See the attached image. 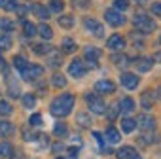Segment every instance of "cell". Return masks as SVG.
I'll return each instance as SVG.
<instances>
[{
    "instance_id": "cell-19",
    "label": "cell",
    "mask_w": 161,
    "mask_h": 159,
    "mask_svg": "<svg viewBox=\"0 0 161 159\" xmlns=\"http://www.w3.org/2000/svg\"><path fill=\"white\" fill-rule=\"evenodd\" d=\"M140 102H142V108H144V110H150V108L153 106V93H152V91H144Z\"/></svg>"
},
{
    "instance_id": "cell-21",
    "label": "cell",
    "mask_w": 161,
    "mask_h": 159,
    "mask_svg": "<svg viewBox=\"0 0 161 159\" xmlns=\"http://www.w3.org/2000/svg\"><path fill=\"white\" fill-rule=\"evenodd\" d=\"M17 0H0V8L6 10V12H15L17 10Z\"/></svg>"
},
{
    "instance_id": "cell-24",
    "label": "cell",
    "mask_w": 161,
    "mask_h": 159,
    "mask_svg": "<svg viewBox=\"0 0 161 159\" xmlns=\"http://www.w3.org/2000/svg\"><path fill=\"white\" fill-rule=\"evenodd\" d=\"M51 51H53V47L47 46V44H36L34 46V53L36 55H49Z\"/></svg>"
},
{
    "instance_id": "cell-33",
    "label": "cell",
    "mask_w": 161,
    "mask_h": 159,
    "mask_svg": "<svg viewBox=\"0 0 161 159\" xmlns=\"http://www.w3.org/2000/svg\"><path fill=\"white\" fill-rule=\"evenodd\" d=\"M21 101H23V106H25V108H34V106H36V99H34V95H31V93H29V95H23Z\"/></svg>"
},
{
    "instance_id": "cell-41",
    "label": "cell",
    "mask_w": 161,
    "mask_h": 159,
    "mask_svg": "<svg viewBox=\"0 0 161 159\" xmlns=\"http://www.w3.org/2000/svg\"><path fill=\"white\" fill-rule=\"evenodd\" d=\"M27 12H29V6H17V10H15V14H17L19 17H23Z\"/></svg>"
},
{
    "instance_id": "cell-36",
    "label": "cell",
    "mask_w": 161,
    "mask_h": 159,
    "mask_svg": "<svg viewBox=\"0 0 161 159\" xmlns=\"http://www.w3.org/2000/svg\"><path fill=\"white\" fill-rule=\"evenodd\" d=\"M0 114H2V116H10V114H12V106H10V102L0 101Z\"/></svg>"
},
{
    "instance_id": "cell-18",
    "label": "cell",
    "mask_w": 161,
    "mask_h": 159,
    "mask_svg": "<svg viewBox=\"0 0 161 159\" xmlns=\"http://www.w3.org/2000/svg\"><path fill=\"white\" fill-rule=\"evenodd\" d=\"M36 34H40L44 40H51V38H53V30H51V27L46 25V23H42L40 27H36Z\"/></svg>"
},
{
    "instance_id": "cell-2",
    "label": "cell",
    "mask_w": 161,
    "mask_h": 159,
    "mask_svg": "<svg viewBox=\"0 0 161 159\" xmlns=\"http://www.w3.org/2000/svg\"><path fill=\"white\" fill-rule=\"evenodd\" d=\"M133 25H135V29H136V30H140V32H144V34H148V32H152V30H155V29H157L155 21H153L152 17L144 15V14L135 15V17H133Z\"/></svg>"
},
{
    "instance_id": "cell-31",
    "label": "cell",
    "mask_w": 161,
    "mask_h": 159,
    "mask_svg": "<svg viewBox=\"0 0 161 159\" xmlns=\"http://www.w3.org/2000/svg\"><path fill=\"white\" fill-rule=\"evenodd\" d=\"M53 133H55V136L63 138V136H66L68 129H66V125H64V123H55V127H53Z\"/></svg>"
},
{
    "instance_id": "cell-38",
    "label": "cell",
    "mask_w": 161,
    "mask_h": 159,
    "mask_svg": "<svg viewBox=\"0 0 161 159\" xmlns=\"http://www.w3.org/2000/svg\"><path fill=\"white\" fill-rule=\"evenodd\" d=\"M114 6H116V10L119 12H123V10H127L129 8V0H114Z\"/></svg>"
},
{
    "instance_id": "cell-1",
    "label": "cell",
    "mask_w": 161,
    "mask_h": 159,
    "mask_svg": "<svg viewBox=\"0 0 161 159\" xmlns=\"http://www.w3.org/2000/svg\"><path fill=\"white\" fill-rule=\"evenodd\" d=\"M74 102H76L74 95L64 93V95H61V97L53 99V102H51V106H49V108H51V114H53V116H57V118H64V116H68V114L72 112Z\"/></svg>"
},
{
    "instance_id": "cell-46",
    "label": "cell",
    "mask_w": 161,
    "mask_h": 159,
    "mask_svg": "<svg viewBox=\"0 0 161 159\" xmlns=\"http://www.w3.org/2000/svg\"><path fill=\"white\" fill-rule=\"evenodd\" d=\"M53 150H55V151H61V150H64V146H63V144H55Z\"/></svg>"
},
{
    "instance_id": "cell-15",
    "label": "cell",
    "mask_w": 161,
    "mask_h": 159,
    "mask_svg": "<svg viewBox=\"0 0 161 159\" xmlns=\"http://www.w3.org/2000/svg\"><path fill=\"white\" fill-rule=\"evenodd\" d=\"M31 10H32V14H34L36 17H40L42 21H47V19H49V10H47V8H44L42 4H32V8H31Z\"/></svg>"
},
{
    "instance_id": "cell-17",
    "label": "cell",
    "mask_w": 161,
    "mask_h": 159,
    "mask_svg": "<svg viewBox=\"0 0 161 159\" xmlns=\"http://www.w3.org/2000/svg\"><path fill=\"white\" fill-rule=\"evenodd\" d=\"M104 138H106L110 144H118V142L121 140V136H119V131H118V129H114V127H108V129H106V133H104Z\"/></svg>"
},
{
    "instance_id": "cell-25",
    "label": "cell",
    "mask_w": 161,
    "mask_h": 159,
    "mask_svg": "<svg viewBox=\"0 0 161 159\" xmlns=\"http://www.w3.org/2000/svg\"><path fill=\"white\" fill-rule=\"evenodd\" d=\"M51 85H53V87H64V85H66V78H64L63 74H53Z\"/></svg>"
},
{
    "instance_id": "cell-6",
    "label": "cell",
    "mask_w": 161,
    "mask_h": 159,
    "mask_svg": "<svg viewBox=\"0 0 161 159\" xmlns=\"http://www.w3.org/2000/svg\"><path fill=\"white\" fill-rule=\"evenodd\" d=\"M104 19H106V23L112 25V27H121V25L125 23V17H123L119 12H116V10H106V12H104Z\"/></svg>"
},
{
    "instance_id": "cell-50",
    "label": "cell",
    "mask_w": 161,
    "mask_h": 159,
    "mask_svg": "<svg viewBox=\"0 0 161 159\" xmlns=\"http://www.w3.org/2000/svg\"><path fill=\"white\" fill-rule=\"evenodd\" d=\"M159 42H161V36H159Z\"/></svg>"
},
{
    "instance_id": "cell-29",
    "label": "cell",
    "mask_w": 161,
    "mask_h": 159,
    "mask_svg": "<svg viewBox=\"0 0 161 159\" xmlns=\"http://www.w3.org/2000/svg\"><path fill=\"white\" fill-rule=\"evenodd\" d=\"M12 153H14V148H12L10 142H2V144H0V157H8Z\"/></svg>"
},
{
    "instance_id": "cell-28",
    "label": "cell",
    "mask_w": 161,
    "mask_h": 159,
    "mask_svg": "<svg viewBox=\"0 0 161 159\" xmlns=\"http://www.w3.org/2000/svg\"><path fill=\"white\" fill-rule=\"evenodd\" d=\"M12 47V38L8 34H2L0 36V51H8Z\"/></svg>"
},
{
    "instance_id": "cell-35",
    "label": "cell",
    "mask_w": 161,
    "mask_h": 159,
    "mask_svg": "<svg viewBox=\"0 0 161 159\" xmlns=\"http://www.w3.org/2000/svg\"><path fill=\"white\" fill-rule=\"evenodd\" d=\"M49 64H51V66H61V64H63V59H61V55H59L57 51H51V57H49Z\"/></svg>"
},
{
    "instance_id": "cell-14",
    "label": "cell",
    "mask_w": 161,
    "mask_h": 159,
    "mask_svg": "<svg viewBox=\"0 0 161 159\" xmlns=\"http://www.w3.org/2000/svg\"><path fill=\"white\" fill-rule=\"evenodd\" d=\"M121 84H123L127 89H135V87L138 85V78H136L135 74H131V72H125V74L121 76Z\"/></svg>"
},
{
    "instance_id": "cell-13",
    "label": "cell",
    "mask_w": 161,
    "mask_h": 159,
    "mask_svg": "<svg viewBox=\"0 0 161 159\" xmlns=\"http://www.w3.org/2000/svg\"><path fill=\"white\" fill-rule=\"evenodd\" d=\"M118 106H119L118 110H119L121 114H125V116H127V114H131V112H135V101H133L131 97H125V99H121Z\"/></svg>"
},
{
    "instance_id": "cell-8",
    "label": "cell",
    "mask_w": 161,
    "mask_h": 159,
    "mask_svg": "<svg viewBox=\"0 0 161 159\" xmlns=\"http://www.w3.org/2000/svg\"><path fill=\"white\" fill-rule=\"evenodd\" d=\"M136 127H140L144 133L153 131V127H155V119H153L152 116H148V114H142V116L136 118Z\"/></svg>"
},
{
    "instance_id": "cell-26",
    "label": "cell",
    "mask_w": 161,
    "mask_h": 159,
    "mask_svg": "<svg viewBox=\"0 0 161 159\" xmlns=\"http://www.w3.org/2000/svg\"><path fill=\"white\" fill-rule=\"evenodd\" d=\"M76 119H78L80 125H84V127H89V125H91V118H89L87 112H80V114L76 116Z\"/></svg>"
},
{
    "instance_id": "cell-48",
    "label": "cell",
    "mask_w": 161,
    "mask_h": 159,
    "mask_svg": "<svg viewBox=\"0 0 161 159\" xmlns=\"http://www.w3.org/2000/svg\"><path fill=\"white\" fill-rule=\"evenodd\" d=\"M138 2H146V0H138Z\"/></svg>"
},
{
    "instance_id": "cell-20",
    "label": "cell",
    "mask_w": 161,
    "mask_h": 159,
    "mask_svg": "<svg viewBox=\"0 0 161 159\" xmlns=\"http://www.w3.org/2000/svg\"><path fill=\"white\" fill-rule=\"evenodd\" d=\"M0 134H2L4 138L12 136L14 134V123H10V121H0Z\"/></svg>"
},
{
    "instance_id": "cell-23",
    "label": "cell",
    "mask_w": 161,
    "mask_h": 159,
    "mask_svg": "<svg viewBox=\"0 0 161 159\" xmlns=\"http://www.w3.org/2000/svg\"><path fill=\"white\" fill-rule=\"evenodd\" d=\"M121 129H123L125 133H133V131L136 129V121H135L133 118H125V119L121 121Z\"/></svg>"
},
{
    "instance_id": "cell-10",
    "label": "cell",
    "mask_w": 161,
    "mask_h": 159,
    "mask_svg": "<svg viewBox=\"0 0 161 159\" xmlns=\"http://www.w3.org/2000/svg\"><path fill=\"white\" fill-rule=\"evenodd\" d=\"M133 64L136 66L138 72H150L152 66H153V59L152 57H138V59L133 61Z\"/></svg>"
},
{
    "instance_id": "cell-44",
    "label": "cell",
    "mask_w": 161,
    "mask_h": 159,
    "mask_svg": "<svg viewBox=\"0 0 161 159\" xmlns=\"http://www.w3.org/2000/svg\"><path fill=\"white\" fill-rule=\"evenodd\" d=\"M68 153H70V157H74V159H76V157H78V155H76V153H78V148H70V150H68Z\"/></svg>"
},
{
    "instance_id": "cell-27",
    "label": "cell",
    "mask_w": 161,
    "mask_h": 159,
    "mask_svg": "<svg viewBox=\"0 0 161 159\" xmlns=\"http://www.w3.org/2000/svg\"><path fill=\"white\" fill-rule=\"evenodd\" d=\"M64 10V4L61 2V0H49V12L53 14H61Z\"/></svg>"
},
{
    "instance_id": "cell-34",
    "label": "cell",
    "mask_w": 161,
    "mask_h": 159,
    "mask_svg": "<svg viewBox=\"0 0 161 159\" xmlns=\"http://www.w3.org/2000/svg\"><path fill=\"white\" fill-rule=\"evenodd\" d=\"M23 30H25V36H29V38H32V36L36 34V27H34L32 23H29V21L23 23Z\"/></svg>"
},
{
    "instance_id": "cell-30",
    "label": "cell",
    "mask_w": 161,
    "mask_h": 159,
    "mask_svg": "<svg viewBox=\"0 0 161 159\" xmlns=\"http://www.w3.org/2000/svg\"><path fill=\"white\" fill-rule=\"evenodd\" d=\"M63 51H64V53H72V51H76V42L70 40V38H64V40H63Z\"/></svg>"
},
{
    "instance_id": "cell-16",
    "label": "cell",
    "mask_w": 161,
    "mask_h": 159,
    "mask_svg": "<svg viewBox=\"0 0 161 159\" xmlns=\"http://www.w3.org/2000/svg\"><path fill=\"white\" fill-rule=\"evenodd\" d=\"M84 55H86V59H87L89 63H97V61H99V57H101V49H99V47H95V46H89V47H86Z\"/></svg>"
},
{
    "instance_id": "cell-45",
    "label": "cell",
    "mask_w": 161,
    "mask_h": 159,
    "mask_svg": "<svg viewBox=\"0 0 161 159\" xmlns=\"http://www.w3.org/2000/svg\"><path fill=\"white\" fill-rule=\"evenodd\" d=\"M4 70H6V61L0 57V72H4Z\"/></svg>"
},
{
    "instance_id": "cell-3",
    "label": "cell",
    "mask_w": 161,
    "mask_h": 159,
    "mask_svg": "<svg viewBox=\"0 0 161 159\" xmlns=\"http://www.w3.org/2000/svg\"><path fill=\"white\" fill-rule=\"evenodd\" d=\"M86 102H87V106H89V110H91L93 114H99V116L106 114V104H104V101H103L99 95H95V93L86 95Z\"/></svg>"
},
{
    "instance_id": "cell-5",
    "label": "cell",
    "mask_w": 161,
    "mask_h": 159,
    "mask_svg": "<svg viewBox=\"0 0 161 159\" xmlns=\"http://www.w3.org/2000/svg\"><path fill=\"white\" fill-rule=\"evenodd\" d=\"M86 72H87V66H86L84 61H80V59H74V61L70 63V66H68V74H70L72 78H82Z\"/></svg>"
},
{
    "instance_id": "cell-39",
    "label": "cell",
    "mask_w": 161,
    "mask_h": 159,
    "mask_svg": "<svg viewBox=\"0 0 161 159\" xmlns=\"http://www.w3.org/2000/svg\"><path fill=\"white\" fill-rule=\"evenodd\" d=\"M112 61L116 63V64H127V57H123V55H112Z\"/></svg>"
},
{
    "instance_id": "cell-9",
    "label": "cell",
    "mask_w": 161,
    "mask_h": 159,
    "mask_svg": "<svg viewBox=\"0 0 161 159\" xmlns=\"http://www.w3.org/2000/svg\"><path fill=\"white\" fill-rule=\"evenodd\" d=\"M106 47L112 49V51H121L125 47V38L119 36V34H112L108 38V42H106Z\"/></svg>"
},
{
    "instance_id": "cell-42",
    "label": "cell",
    "mask_w": 161,
    "mask_h": 159,
    "mask_svg": "<svg viewBox=\"0 0 161 159\" xmlns=\"http://www.w3.org/2000/svg\"><path fill=\"white\" fill-rule=\"evenodd\" d=\"M152 14H155V15L161 17V2H155V4L152 6Z\"/></svg>"
},
{
    "instance_id": "cell-11",
    "label": "cell",
    "mask_w": 161,
    "mask_h": 159,
    "mask_svg": "<svg viewBox=\"0 0 161 159\" xmlns=\"http://www.w3.org/2000/svg\"><path fill=\"white\" fill-rule=\"evenodd\" d=\"M116 155H118V159H142V157L138 155V151H136L135 148H131V146L119 148V150L116 151Z\"/></svg>"
},
{
    "instance_id": "cell-32",
    "label": "cell",
    "mask_w": 161,
    "mask_h": 159,
    "mask_svg": "<svg viewBox=\"0 0 161 159\" xmlns=\"http://www.w3.org/2000/svg\"><path fill=\"white\" fill-rule=\"evenodd\" d=\"M14 21H10L8 17H0V29H2L4 32H10V30H14Z\"/></svg>"
},
{
    "instance_id": "cell-12",
    "label": "cell",
    "mask_w": 161,
    "mask_h": 159,
    "mask_svg": "<svg viewBox=\"0 0 161 159\" xmlns=\"http://www.w3.org/2000/svg\"><path fill=\"white\" fill-rule=\"evenodd\" d=\"M95 91H97V93H104V95L114 93V91H116V84L110 82V80H101V82L95 84Z\"/></svg>"
},
{
    "instance_id": "cell-37",
    "label": "cell",
    "mask_w": 161,
    "mask_h": 159,
    "mask_svg": "<svg viewBox=\"0 0 161 159\" xmlns=\"http://www.w3.org/2000/svg\"><path fill=\"white\" fill-rule=\"evenodd\" d=\"M14 66H15V68H19V70H23V68L27 66V61H25L21 55H17V57H14Z\"/></svg>"
},
{
    "instance_id": "cell-4",
    "label": "cell",
    "mask_w": 161,
    "mask_h": 159,
    "mask_svg": "<svg viewBox=\"0 0 161 159\" xmlns=\"http://www.w3.org/2000/svg\"><path fill=\"white\" fill-rule=\"evenodd\" d=\"M42 74H44V68L40 64H27L21 70V78L25 82H36L38 78H42Z\"/></svg>"
},
{
    "instance_id": "cell-22",
    "label": "cell",
    "mask_w": 161,
    "mask_h": 159,
    "mask_svg": "<svg viewBox=\"0 0 161 159\" xmlns=\"http://www.w3.org/2000/svg\"><path fill=\"white\" fill-rule=\"evenodd\" d=\"M57 21L63 29H72L74 27V17L72 15H61V17H57Z\"/></svg>"
},
{
    "instance_id": "cell-49",
    "label": "cell",
    "mask_w": 161,
    "mask_h": 159,
    "mask_svg": "<svg viewBox=\"0 0 161 159\" xmlns=\"http://www.w3.org/2000/svg\"><path fill=\"white\" fill-rule=\"evenodd\" d=\"M57 159H64V157H57Z\"/></svg>"
},
{
    "instance_id": "cell-40",
    "label": "cell",
    "mask_w": 161,
    "mask_h": 159,
    "mask_svg": "<svg viewBox=\"0 0 161 159\" xmlns=\"http://www.w3.org/2000/svg\"><path fill=\"white\" fill-rule=\"evenodd\" d=\"M32 127H38L40 123H42V116L40 114H34V116H31V121H29Z\"/></svg>"
},
{
    "instance_id": "cell-43",
    "label": "cell",
    "mask_w": 161,
    "mask_h": 159,
    "mask_svg": "<svg viewBox=\"0 0 161 159\" xmlns=\"http://www.w3.org/2000/svg\"><path fill=\"white\" fill-rule=\"evenodd\" d=\"M93 136H95V138H97V142H99V146H101V148H103V150H104V140H103V134H101V133H97V131H95V133H93Z\"/></svg>"
},
{
    "instance_id": "cell-7",
    "label": "cell",
    "mask_w": 161,
    "mask_h": 159,
    "mask_svg": "<svg viewBox=\"0 0 161 159\" xmlns=\"http://www.w3.org/2000/svg\"><path fill=\"white\" fill-rule=\"evenodd\" d=\"M84 25H86V29L93 34V36H97V38H101V36H104V27L99 23V21H95V19H86L84 21Z\"/></svg>"
},
{
    "instance_id": "cell-47",
    "label": "cell",
    "mask_w": 161,
    "mask_h": 159,
    "mask_svg": "<svg viewBox=\"0 0 161 159\" xmlns=\"http://www.w3.org/2000/svg\"><path fill=\"white\" fill-rule=\"evenodd\" d=\"M157 93H159V99H161V85H159V89H157Z\"/></svg>"
}]
</instances>
